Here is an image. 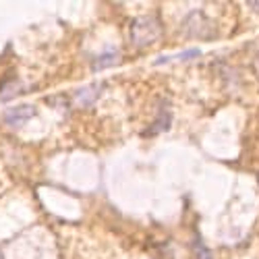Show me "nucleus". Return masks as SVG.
<instances>
[{
    "mask_svg": "<svg viewBox=\"0 0 259 259\" xmlns=\"http://www.w3.org/2000/svg\"><path fill=\"white\" fill-rule=\"evenodd\" d=\"M118 62V52H108V54H102L96 62H94V69L96 71H102V69H106V67H114V64Z\"/></svg>",
    "mask_w": 259,
    "mask_h": 259,
    "instance_id": "obj_5",
    "label": "nucleus"
},
{
    "mask_svg": "<svg viewBox=\"0 0 259 259\" xmlns=\"http://www.w3.org/2000/svg\"><path fill=\"white\" fill-rule=\"evenodd\" d=\"M251 7H253L255 11H259V3H251Z\"/></svg>",
    "mask_w": 259,
    "mask_h": 259,
    "instance_id": "obj_9",
    "label": "nucleus"
},
{
    "mask_svg": "<svg viewBox=\"0 0 259 259\" xmlns=\"http://www.w3.org/2000/svg\"><path fill=\"white\" fill-rule=\"evenodd\" d=\"M21 90H23V88H21L17 81H7L5 88L0 90V102H7V100H11V98H15Z\"/></svg>",
    "mask_w": 259,
    "mask_h": 259,
    "instance_id": "obj_6",
    "label": "nucleus"
},
{
    "mask_svg": "<svg viewBox=\"0 0 259 259\" xmlns=\"http://www.w3.org/2000/svg\"><path fill=\"white\" fill-rule=\"evenodd\" d=\"M183 31L187 37H203V39L213 37L209 33V31H213V25L203 13H191L183 23Z\"/></svg>",
    "mask_w": 259,
    "mask_h": 259,
    "instance_id": "obj_2",
    "label": "nucleus"
},
{
    "mask_svg": "<svg viewBox=\"0 0 259 259\" xmlns=\"http://www.w3.org/2000/svg\"><path fill=\"white\" fill-rule=\"evenodd\" d=\"M193 251H195V259H211V253H209L201 243H195Z\"/></svg>",
    "mask_w": 259,
    "mask_h": 259,
    "instance_id": "obj_7",
    "label": "nucleus"
},
{
    "mask_svg": "<svg viewBox=\"0 0 259 259\" xmlns=\"http://www.w3.org/2000/svg\"><path fill=\"white\" fill-rule=\"evenodd\" d=\"M255 71H257V75H259V56H257V60H255Z\"/></svg>",
    "mask_w": 259,
    "mask_h": 259,
    "instance_id": "obj_8",
    "label": "nucleus"
},
{
    "mask_svg": "<svg viewBox=\"0 0 259 259\" xmlns=\"http://www.w3.org/2000/svg\"><path fill=\"white\" fill-rule=\"evenodd\" d=\"M33 116H35V108L31 104H21V106L11 108V110L5 112V122L11 126H21Z\"/></svg>",
    "mask_w": 259,
    "mask_h": 259,
    "instance_id": "obj_3",
    "label": "nucleus"
},
{
    "mask_svg": "<svg viewBox=\"0 0 259 259\" xmlns=\"http://www.w3.org/2000/svg\"><path fill=\"white\" fill-rule=\"evenodd\" d=\"M128 33H131V44L135 48H145V46H152L154 41L160 39L162 23L158 21V17H152V15L139 17V19H135L131 23Z\"/></svg>",
    "mask_w": 259,
    "mask_h": 259,
    "instance_id": "obj_1",
    "label": "nucleus"
},
{
    "mask_svg": "<svg viewBox=\"0 0 259 259\" xmlns=\"http://www.w3.org/2000/svg\"><path fill=\"white\" fill-rule=\"evenodd\" d=\"M104 90V85L100 83V85H88V88H83V90H79L77 94H75V102L79 104V106H92L98 98H100V92Z\"/></svg>",
    "mask_w": 259,
    "mask_h": 259,
    "instance_id": "obj_4",
    "label": "nucleus"
}]
</instances>
